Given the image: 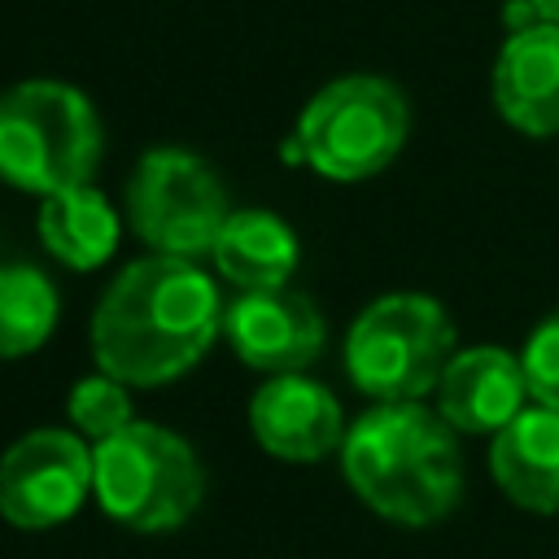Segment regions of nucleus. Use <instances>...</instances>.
Returning <instances> with one entry per match:
<instances>
[{"instance_id":"f257e3e1","label":"nucleus","mask_w":559,"mask_h":559,"mask_svg":"<svg viewBox=\"0 0 559 559\" xmlns=\"http://www.w3.org/2000/svg\"><path fill=\"white\" fill-rule=\"evenodd\" d=\"M223 332L218 284L192 262L153 253L100 293L92 314V354L105 376L131 389L179 380Z\"/></svg>"},{"instance_id":"f03ea898","label":"nucleus","mask_w":559,"mask_h":559,"mask_svg":"<svg viewBox=\"0 0 559 559\" xmlns=\"http://www.w3.org/2000/svg\"><path fill=\"white\" fill-rule=\"evenodd\" d=\"M341 467L349 489L384 520L424 528L463 498L454 428L419 402H380L345 428Z\"/></svg>"},{"instance_id":"7ed1b4c3","label":"nucleus","mask_w":559,"mask_h":559,"mask_svg":"<svg viewBox=\"0 0 559 559\" xmlns=\"http://www.w3.org/2000/svg\"><path fill=\"white\" fill-rule=\"evenodd\" d=\"M96 105L57 79H26L0 92V183L35 197L92 183L100 166Z\"/></svg>"},{"instance_id":"20e7f679","label":"nucleus","mask_w":559,"mask_h":559,"mask_svg":"<svg viewBox=\"0 0 559 559\" xmlns=\"http://www.w3.org/2000/svg\"><path fill=\"white\" fill-rule=\"evenodd\" d=\"M92 493L114 524L135 533H170L201 507L205 467L179 432L131 419L122 432L96 441Z\"/></svg>"},{"instance_id":"39448f33","label":"nucleus","mask_w":559,"mask_h":559,"mask_svg":"<svg viewBox=\"0 0 559 559\" xmlns=\"http://www.w3.org/2000/svg\"><path fill=\"white\" fill-rule=\"evenodd\" d=\"M454 358V323L437 297L389 293L345 332V376L376 402H419Z\"/></svg>"},{"instance_id":"423d86ee","label":"nucleus","mask_w":559,"mask_h":559,"mask_svg":"<svg viewBox=\"0 0 559 559\" xmlns=\"http://www.w3.org/2000/svg\"><path fill=\"white\" fill-rule=\"evenodd\" d=\"M406 96L380 74H345L310 96L297 118L301 162L336 183L380 175L406 144Z\"/></svg>"},{"instance_id":"0eeeda50","label":"nucleus","mask_w":559,"mask_h":559,"mask_svg":"<svg viewBox=\"0 0 559 559\" xmlns=\"http://www.w3.org/2000/svg\"><path fill=\"white\" fill-rule=\"evenodd\" d=\"M227 210V188L214 166L188 148H148L127 179V223L153 249L170 258H201L214 249Z\"/></svg>"},{"instance_id":"6e6552de","label":"nucleus","mask_w":559,"mask_h":559,"mask_svg":"<svg viewBox=\"0 0 559 559\" xmlns=\"http://www.w3.org/2000/svg\"><path fill=\"white\" fill-rule=\"evenodd\" d=\"M92 489V450L74 428H31L0 454V515L39 533L66 524Z\"/></svg>"},{"instance_id":"1a4fd4ad","label":"nucleus","mask_w":559,"mask_h":559,"mask_svg":"<svg viewBox=\"0 0 559 559\" xmlns=\"http://www.w3.org/2000/svg\"><path fill=\"white\" fill-rule=\"evenodd\" d=\"M223 332L240 362L266 376L306 371L328 341L323 314L306 293L284 288H253L223 306Z\"/></svg>"},{"instance_id":"9d476101","label":"nucleus","mask_w":559,"mask_h":559,"mask_svg":"<svg viewBox=\"0 0 559 559\" xmlns=\"http://www.w3.org/2000/svg\"><path fill=\"white\" fill-rule=\"evenodd\" d=\"M249 428L258 445L284 463H319L345 441L341 402L319 380L293 371L271 376L249 402Z\"/></svg>"},{"instance_id":"9b49d317","label":"nucleus","mask_w":559,"mask_h":559,"mask_svg":"<svg viewBox=\"0 0 559 559\" xmlns=\"http://www.w3.org/2000/svg\"><path fill=\"white\" fill-rule=\"evenodd\" d=\"M528 384L515 354L498 345L454 349L437 380V415L454 432H498L524 411Z\"/></svg>"},{"instance_id":"f8f14e48","label":"nucleus","mask_w":559,"mask_h":559,"mask_svg":"<svg viewBox=\"0 0 559 559\" xmlns=\"http://www.w3.org/2000/svg\"><path fill=\"white\" fill-rule=\"evenodd\" d=\"M493 105L524 135H559V26L511 31L493 61Z\"/></svg>"},{"instance_id":"ddd939ff","label":"nucleus","mask_w":559,"mask_h":559,"mask_svg":"<svg viewBox=\"0 0 559 559\" xmlns=\"http://www.w3.org/2000/svg\"><path fill=\"white\" fill-rule=\"evenodd\" d=\"M489 472L515 507L542 515L559 511V411L533 402L507 428H498Z\"/></svg>"},{"instance_id":"4468645a","label":"nucleus","mask_w":559,"mask_h":559,"mask_svg":"<svg viewBox=\"0 0 559 559\" xmlns=\"http://www.w3.org/2000/svg\"><path fill=\"white\" fill-rule=\"evenodd\" d=\"M210 258L227 284H236L240 293H253V288H284L288 275L297 271L301 249H297L293 227L280 214L231 210Z\"/></svg>"},{"instance_id":"2eb2a0df","label":"nucleus","mask_w":559,"mask_h":559,"mask_svg":"<svg viewBox=\"0 0 559 559\" xmlns=\"http://www.w3.org/2000/svg\"><path fill=\"white\" fill-rule=\"evenodd\" d=\"M35 227L44 249L70 271H96L118 249V210L92 183L44 197Z\"/></svg>"},{"instance_id":"dca6fc26","label":"nucleus","mask_w":559,"mask_h":559,"mask_svg":"<svg viewBox=\"0 0 559 559\" xmlns=\"http://www.w3.org/2000/svg\"><path fill=\"white\" fill-rule=\"evenodd\" d=\"M57 288L39 266H0V358L35 354L57 328Z\"/></svg>"},{"instance_id":"f3484780","label":"nucleus","mask_w":559,"mask_h":559,"mask_svg":"<svg viewBox=\"0 0 559 559\" xmlns=\"http://www.w3.org/2000/svg\"><path fill=\"white\" fill-rule=\"evenodd\" d=\"M66 415L74 424L79 437H92V441H105L114 432H122L131 424V397H127V384H118L114 376H83L74 380L70 397H66Z\"/></svg>"},{"instance_id":"a211bd4d","label":"nucleus","mask_w":559,"mask_h":559,"mask_svg":"<svg viewBox=\"0 0 559 559\" xmlns=\"http://www.w3.org/2000/svg\"><path fill=\"white\" fill-rule=\"evenodd\" d=\"M520 367H524L528 397H533L537 406L559 411V306H555V310L533 328V336L524 341Z\"/></svg>"},{"instance_id":"6ab92c4d","label":"nucleus","mask_w":559,"mask_h":559,"mask_svg":"<svg viewBox=\"0 0 559 559\" xmlns=\"http://www.w3.org/2000/svg\"><path fill=\"white\" fill-rule=\"evenodd\" d=\"M533 4V13L542 17V22H555L559 26V0H528Z\"/></svg>"}]
</instances>
